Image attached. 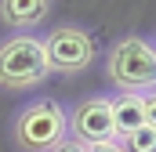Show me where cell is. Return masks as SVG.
Masks as SVG:
<instances>
[{"mask_svg":"<svg viewBox=\"0 0 156 152\" xmlns=\"http://www.w3.org/2000/svg\"><path fill=\"white\" fill-rule=\"evenodd\" d=\"M105 76L123 94H153L156 91V47L145 36H123L105 54Z\"/></svg>","mask_w":156,"mask_h":152,"instance_id":"6da1fadb","label":"cell"},{"mask_svg":"<svg viewBox=\"0 0 156 152\" xmlns=\"http://www.w3.org/2000/svg\"><path fill=\"white\" fill-rule=\"evenodd\" d=\"M62 138H69L66 109L51 98L29 102L15 119V141L22 152H51Z\"/></svg>","mask_w":156,"mask_h":152,"instance_id":"7a4b0ae2","label":"cell"},{"mask_svg":"<svg viewBox=\"0 0 156 152\" xmlns=\"http://www.w3.org/2000/svg\"><path fill=\"white\" fill-rule=\"evenodd\" d=\"M47 73H51V65H47L44 40H37V36H11V40L0 43V87L26 91V87L44 83Z\"/></svg>","mask_w":156,"mask_h":152,"instance_id":"3957f363","label":"cell"},{"mask_svg":"<svg viewBox=\"0 0 156 152\" xmlns=\"http://www.w3.org/2000/svg\"><path fill=\"white\" fill-rule=\"evenodd\" d=\"M44 51H47V65L51 73H80L87 69L94 58H98V43L87 29L76 26H58L51 29L44 40Z\"/></svg>","mask_w":156,"mask_h":152,"instance_id":"277c9868","label":"cell"},{"mask_svg":"<svg viewBox=\"0 0 156 152\" xmlns=\"http://www.w3.org/2000/svg\"><path fill=\"white\" fill-rule=\"evenodd\" d=\"M66 119H69V138H76V141H83V145L116 141L109 98H87V102H80Z\"/></svg>","mask_w":156,"mask_h":152,"instance_id":"5b68a950","label":"cell"},{"mask_svg":"<svg viewBox=\"0 0 156 152\" xmlns=\"http://www.w3.org/2000/svg\"><path fill=\"white\" fill-rule=\"evenodd\" d=\"M47 11L51 0H0V22L11 29H37Z\"/></svg>","mask_w":156,"mask_h":152,"instance_id":"8992f818","label":"cell"},{"mask_svg":"<svg viewBox=\"0 0 156 152\" xmlns=\"http://www.w3.org/2000/svg\"><path fill=\"white\" fill-rule=\"evenodd\" d=\"M113 105V130H116V141L127 138L131 130H138L145 123V102L142 94H120V98H109Z\"/></svg>","mask_w":156,"mask_h":152,"instance_id":"52a82bcc","label":"cell"},{"mask_svg":"<svg viewBox=\"0 0 156 152\" xmlns=\"http://www.w3.org/2000/svg\"><path fill=\"white\" fill-rule=\"evenodd\" d=\"M120 145H123L127 152H156V130L142 123L138 130H131L127 138H120Z\"/></svg>","mask_w":156,"mask_h":152,"instance_id":"ba28073f","label":"cell"},{"mask_svg":"<svg viewBox=\"0 0 156 152\" xmlns=\"http://www.w3.org/2000/svg\"><path fill=\"white\" fill-rule=\"evenodd\" d=\"M51 152H87V145H83V141H76V138H62Z\"/></svg>","mask_w":156,"mask_h":152,"instance_id":"9c48e42d","label":"cell"},{"mask_svg":"<svg viewBox=\"0 0 156 152\" xmlns=\"http://www.w3.org/2000/svg\"><path fill=\"white\" fill-rule=\"evenodd\" d=\"M142 102H145V127H153V130H156V91H153V94H145Z\"/></svg>","mask_w":156,"mask_h":152,"instance_id":"30bf717a","label":"cell"},{"mask_svg":"<svg viewBox=\"0 0 156 152\" xmlns=\"http://www.w3.org/2000/svg\"><path fill=\"white\" fill-rule=\"evenodd\" d=\"M87 152H127L120 141H102V145H87Z\"/></svg>","mask_w":156,"mask_h":152,"instance_id":"8fae6325","label":"cell"}]
</instances>
